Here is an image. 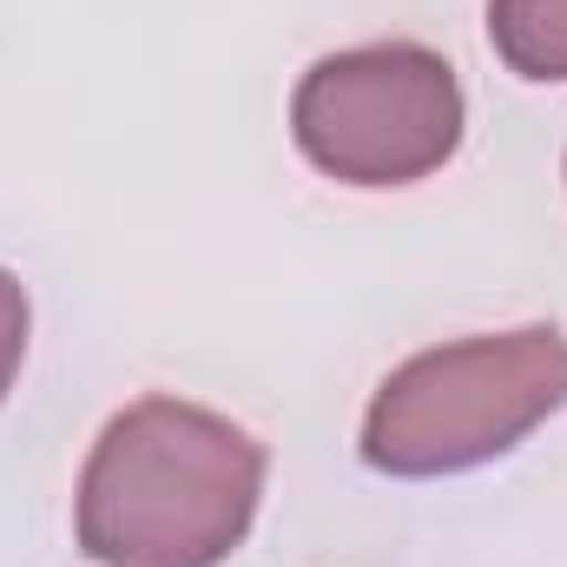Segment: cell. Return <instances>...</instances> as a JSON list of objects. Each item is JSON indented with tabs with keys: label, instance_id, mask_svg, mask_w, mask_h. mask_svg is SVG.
Returning a JSON list of instances; mask_svg holds the SVG:
<instances>
[{
	"label": "cell",
	"instance_id": "1",
	"mask_svg": "<svg viewBox=\"0 0 567 567\" xmlns=\"http://www.w3.org/2000/svg\"><path fill=\"white\" fill-rule=\"evenodd\" d=\"M265 449L238 423L145 396L100 429L73 528L100 567H218L251 535Z\"/></svg>",
	"mask_w": 567,
	"mask_h": 567
},
{
	"label": "cell",
	"instance_id": "4",
	"mask_svg": "<svg viewBox=\"0 0 567 567\" xmlns=\"http://www.w3.org/2000/svg\"><path fill=\"white\" fill-rule=\"evenodd\" d=\"M488 40L522 80H567V0H488Z\"/></svg>",
	"mask_w": 567,
	"mask_h": 567
},
{
	"label": "cell",
	"instance_id": "3",
	"mask_svg": "<svg viewBox=\"0 0 567 567\" xmlns=\"http://www.w3.org/2000/svg\"><path fill=\"white\" fill-rule=\"evenodd\" d=\"M290 133L337 185H416L462 145L455 66L429 47H350L303 73L290 100Z\"/></svg>",
	"mask_w": 567,
	"mask_h": 567
},
{
	"label": "cell",
	"instance_id": "5",
	"mask_svg": "<svg viewBox=\"0 0 567 567\" xmlns=\"http://www.w3.org/2000/svg\"><path fill=\"white\" fill-rule=\"evenodd\" d=\"M20 357H27V290H20V278L0 271V403L20 377Z\"/></svg>",
	"mask_w": 567,
	"mask_h": 567
},
{
	"label": "cell",
	"instance_id": "2",
	"mask_svg": "<svg viewBox=\"0 0 567 567\" xmlns=\"http://www.w3.org/2000/svg\"><path fill=\"white\" fill-rule=\"evenodd\" d=\"M567 410V337L555 323L462 337L383 377L363 416V462L396 482L462 475L508 455Z\"/></svg>",
	"mask_w": 567,
	"mask_h": 567
}]
</instances>
